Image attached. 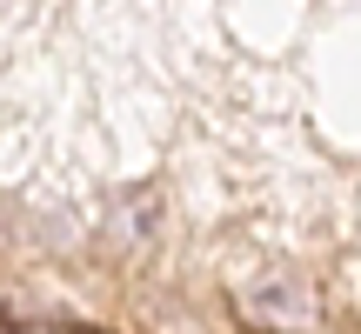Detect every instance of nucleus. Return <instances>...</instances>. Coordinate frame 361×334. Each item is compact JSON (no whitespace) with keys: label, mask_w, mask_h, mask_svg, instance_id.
<instances>
[{"label":"nucleus","mask_w":361,"mask_h":334,"mask_svg":"<svg viewBox=\"0 0 361 334\" xmlns=\"http://www.w3.org/2000/svg\"><path fill=\"white\" fill-rule=\"evenodd\" d=\"M247 308H255L268 328H288V321H301V314H308V301H301L295 281H268V287H255V295H247Z\"/></svg>","instance_id":"1"}]
</instances>
